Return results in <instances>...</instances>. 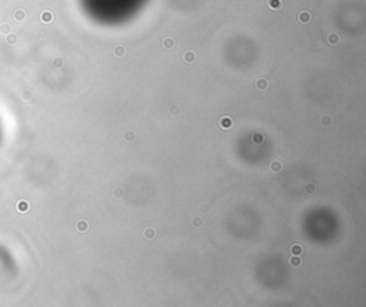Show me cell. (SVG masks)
<instances>
[{
  "mask_svg": "<svg viewBox=\"0 0 366 307\" xmlns=\"http://www.w3.org/2000/svg\"><path fill=\"white\" fill-rule=\"evenodd\" d=\"M255 87H256L259 92H265V90H268V87H269V81L263 77L257 79V80L255 81Z\"/></svg>",
  "mask_w": 366,
  "mask_h": 307,
  "instance_id": "5b68a950",
  "label": "cell"
},
{
  "mask_svg": "<svg viewBox=\"0 0 366 307\" xmlns=\"http://www.w3.org/2000/svg\"><path fill=\"white\" fill-rule=\"evenodd\" d=\"M310 20H312V14L307 10H303L298 14V21H299L300 25H307Z\"/></svg>",
  "mask_w": 366,
  "mask_h": 307,
  "instance_id": "3957f363",
  "label": "cell"
},
{
  "mask_svg": "<svg viewBox=\"0 0 366 307\" xmlns=\"http://www.w3.org/2000/svg\"><path fill=\"white\" fill-rule=\"evenodd\" d=\"M162 47L166 50H173L176 47V40L173 39V37H170V36H167V37H165V39L162 40Z\"/></svg>",
  "mask_w": 366,
  "mask_h": 307,
  "instance_id": "7a4b0ae2",
  "label": "cell"
},
{
  "mask_svg": "<svg viewBox=\"0 0 366 307\" xmlns=\"http://www.w3.org/2000/svg\"><path fill=\"white\" fill-rule=\"evenodd\" d=\"M76 229H77V231H80V233H85V231H87V230H89L87 220H85V219L79 220L77 224H76Z\"/></svg>",
  "mask_w": 366,
  "mask_h": 307,
  "instance_id": "30bf717a",
  "label": "cell"
},
{
  "mask_svg": "<svg viewBox=\"0 0 366 307\" xmlns=\"http://www.w3.org/2000/svg\"><path fill=\"white\" fill-rule=\"evenodd\" d=\"M169 113L172 114V116H179L180 114V107L177 106V104H172L169 109Z\"/></svg>",
  "mask_w": 366,
  "mask_h": 307,
  "instance_id": "44dd1931",
  "label": "cell"
},
{
  "mask_svg": "<svg viewBox=\"0 0 366 307\" xmlns=\"http://www.w3.org/2000/svg\"><path fill=\"white\" fill-rule=\"evenodd\" d=\"M327 43L329 44H338L339 43V34L338 33H331V34L327 36Z\"/></svg>",
  "mask_w": 366,
  "mask_h": 307,
  "instance_id": "e0dca14e",
  "label": "cell"
},
{
  "mask_svg": "<svg viewBox=\"0 0 366 307\" xmlns=\"http://www.w3.org/2000/svg\"><path fill=\"white\" fill-rule=\"evenodd\" d=\"M266 3L272 10H280L282 9V0H266Z\"/></svg>",
  "mask_w": 366,
  "mask_h": 307,
  "instance_id": "8fae6325",
  "label": "cell"
},
{
  "mask_svg": "<svg viewBox=\"0 0 366 307\" xmlns=\"http://www.w3.org/2000/svg\"><path fill=\"white\" fill-rule=\"evenodd\" d=\"M123 139H124V141H129V143H130V141H133L134 139H136V134H134V131L129 130L123 134Z\"/></svg>",
  "mask_w": 366,
  "mask_h": 307,
  "instance_id": "ffe728a7",
  "label": "cell"
},
{
  "mask_svg": "<svg viewBox=\"0 0 366 307\" xmlns=\"http://www.w3.org/2000/svg\"><path fill=\"white\" fill-rule=\"evenodd\" d=\"M127 50L124 46H122V44H117L115 49H113V56L116 57V59H123L124 56H126Z\"/></svg>",
  "mask_w": 366,
  "mask_h": 307,
  "instance_id": "277c9868",
  "label": "cell"
},
{
  "mask_svg": "<svg viewBox=\"0 0 366 307\" xmlns=\"http://www.w3.org/2000/svg\"><path fill=\"white\" fill-rule=\"evenodd\" d=\"M112 196L115 199H119L120 200V199H123L124 196H126V191H124L122 187H115V189L112 190Z\"/></svg>",
  "mask_w": 366,
  "mask_h": 307,
  "instance_id": "4fadbf2b",
  "label": "cell"
},
{
  "mask_svg": "<svg viewBox=\"0 0 366 307\" xmlns=\"http://www.w3.org/2000/svg\"><path fill=\"white\" fill-rule=\"evenodd\" d=\"M289 264L293 266V267H298V266L302 264V259H300V256H292V257L289 259Z\"/></svg>",
  "mask_w": 366,
  "mask_h": 307,
  "instance_id": "9a60e30c",
  "label": "cell"
},
{
  "mask_svg": "<svg viewBox=\"0 0 366 307\" xmlns=\"http://www.w3.org/2000/svg\"><path fill=\"white\" fill-rule=\"evenodd\" d=\"M143 236H144V239H148V240H153L156 237V230L153 229V227H146L143 231Z\"/></svg>",
  "mask_w": 366,
  "mask_h": 307,
  "instance_id": "7c38bea8",
  "label": "cell"
},
{
  "mask_svg": "<svg viewBox=\"0 0 366 307\" xmlns=\"http://www.w3.org/2000/svg\"><path fill=\"white\" fill-rule=\"evenodd\" d=\"M218 124H219V127H220V129H223V130H230V129L233 127V124H235V121H233L232 117L223 116V117H220V119H219Z\"/></svg>",
  "mask_w": 366,
  "mask_h": 307,
  "instance_id": "6da1fadb",
  "label": "cell"
},
{
  "mask_svg": "<svg viewBox=\"0 0 366 307\" xmlns=\"http://www.w3.org/2000/svg\"><path fill=\"white\" fill-rule=\"evenodd\" d=\"M197 212L199 213H208L209 212V206L206 204V203H200L199 207H197Z\"/></svg>",
  "mask_w": 366,
  "mask_h": 307,
  "instance_id": "7402d4cb",
  "label": "cell"
},
{
  "mask_svg": "<svg viewBox=\"0 0 366 307\" xmlns=\"http://www.w3.org/2000/svg\"><path fill=\"white\" fill-rule=\"evenodd\" d=\"M317 191V186L315 183H307L305 184V193L309 194V196H313V194H316Z\"/></svg>",
  "mask_w": 366,
  "mask_h": 307,
  "instance_id": "5bb4252c",
  "label": "cell"
},
{
  "mask_svg": "<svg viewBox=\"0 0 366 307\" xmlns=\"http://www.w3.org/2000/svg\"><path fill=\"white\" fill-rule=\"evenodd\" d=\"M190 223H192V227H193V229H202L203 224H204V220H203V217H200V216H195Z\"/></svg>",
  "mask_w": 366,
  "mask_h": 307,
  "instance_id": "9c48e42d",
  "label": "cell"
},
{
  "mask_svg": "<svg viewBox=\"0 0 366 307\" xmlns=\"http://www.w3.org/2000/svg\"><path fill=\"white\" fill-rule=\"evenodd\" d=\"M196 59H197V54L195 53L193 50H189V52H186V53H185V56H183V62H185V63H187V64L195 63V62H196Z\"/></svg>",
  "mask_w": 366,
  "mask_h": 307,
  "instance_id": "8992f818",
  "label": "cell"
},
{
  "mask_svg": "<svg viewBox=\"0 0 366 307\" xmlns=\"http://www.w3.org/2000/svg\"><path fill=\"white\" fill-rule=\"evenodd\" d=\"M53 20V14L50 11H43L42 13V21L43 23H50Z\"/></svg>",
  "mask_w": 366,
  "mask_h": 307,
  "instance_id": "d6986e66",
  "label": "cell"
},
{
  "mask_svg": "<svg viewBox=\"0 0 366 307\" xmlns=\"http://www.w3.org/2000/svg\"><path fill=\"white\" fill-rule=\"evenodd\" d=\"M269 169H270L272 173H280L283 166H282V163L279 162V160H273V162L269 164Z\"/></svg>",
  "mask_w": 366,
  "mask_h": 307,
  "instance_id": "ba28073f",
  "label": "cell"
},
{
  "mask_svg": "<svg viewBox=\"0 0 366 307\" xmlns=\"http://www.w3.org/2000/svg\"><path fill=\"white\" fill-rule=\"evenodd\" d=\"M252 139H253L255 143H262V141L265 140V137L262 136V134H259V133H255V134H253V137H252Z\"/></svg>",
  "mask_w": 366,
  "mask_h": 307,
  "instance_id": "603a6c76",
  "label": "cell"
},
{
  "mask_svg": "<svg viewBox=\"0 0 366 307\" xmlns=\"http://www.w3.org/2000/svg\"><path fill=\"white\" fill-rule=\"evenodd\" d=\"M332 121H333V119H332V116H329V114H323V116L320 117V124H322V126H331Z\"/></svg>",
  "mask_w": 366,
  "mask_h": 307,
  "instance_id": "2e32d148",
  "label": "cell"
},
{
  "mask_svg": "<svg viewBox=\"0 0 366 307\" xmlns=\"http://www.w3.org/2000/svg\"><path fill=\"white\" fill-rule=\"evenodd\" d=\"M276 156H278L279 159H286V157H288V156H289L288 149H283V147L278 149V150H276Z\"/></svg>",
  "mask_w": 366,
  "mask_h": 307,
  "instance_id": "ac0fdd59",
  "label": "cell"
},
{
  "mask_svg": "<svg viewBox=\"0 0 366 307\" xmlns=\"http://www.w3.org/2000/svg\"><path fill=\"white\" fill-rule=\"evenodd\" d=\"M290 253H292V256H302L303 246L299 243H293L292 246H290Z\"/></svg>",
  "mask_w": 366,
  "mask_h": 307,
  "instance_id": "52a82bcc",
  "label": "cell"
},
{
  "mask_svg": "<svg viewBox=\"0 0 366 307\" xmlns=\"http://www.w3.org/2000/svg\"><path fill=\"white\" fill-rule=\"evenodd\" d=\"M27 207H29V206H27V203H26V201H20V204H19V210H20V212H26V210H27Z\"/></svg>",
  "mask_w": 366,
  "mask_h": 307,
  "instance_id": "cb8c5ba5",
  "label": "cell"
}]
</instances>
